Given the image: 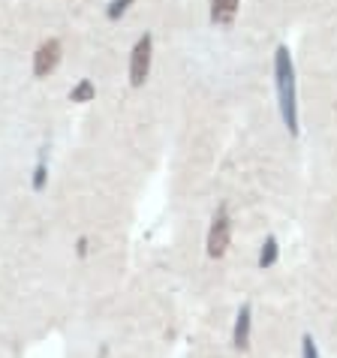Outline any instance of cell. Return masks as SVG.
I'll use <instances>...</instances> for the list:
<instances>
[{"mask_svg": "<svg viewBox=\"0 0 337 358\" xmlns=\"http://www.w3.org/2000/svg\"><path fill=\"white\" fill-rule=\"evenodd\" d=\"M274 82H277V99H280L283 124L292 136H299V103H295V64L286 45H277L274 52Z\"/></svg>", "mask_w": 337, "mask_h": 358, "instance_id": "obj_1", "label": "cell"}, {"mask_svg": "<svg viewBox=\"0 0 337 358\" xmlns=\"http://www.w3.org/2000/svg\"><path fill=\"white\" fill-rule=\"evenodd\" d=\"M229 244H232V220H229V214H226V208H220L211 220V229H208V241H205L208 256L220 259V256H226V250H229Z\"/></svg>", "mask_w": 337, "mask_h": 358, "instance_id": "obj_2", "label": "cell"}, {"mask_svg": "<svg viewBox=\"0 0 337 358\" xmlns=\"http://www.w3.org/2000/svg\"><path fill=\"white\" fill-rule=\"evenodd\" d=\"M151 52H154V39L151 34H145L133 45V55H130V85L133 87H142L148 73H151Z\"/></svg>", "mask_w": 337, "mask_h": 358, "instance_id": "obj_3", "label": "cell"}, {"mask_svg": "<svg viewBox=\"0 0 337 358\" xmlns=\"http://www.w3.org/2000/svg\"><path fill=\"white\" fill-rule=\"evenodd\" d=\"M61 55H64L61 43H57V39H45L34 55V76H39V78L52 76L57 69V64H61Z\"/></svg>", "mask_w": 337, "mask_h": 358, "instance_id": "obj_4", "label": "cell"}, {"mask_svg": "<svg viewBox=\"0 0 337 358\" xmlns=\"http://www.w3.org/2000/svg\"><path fill=\"white\" fill-rule=\"evenodd\" d=\"M250 331H253V307L241 304L235 313V325H232V346L238 352H244L250 346Z\"/></svg>", "mask_w": 337, "mask_h": 358, "instance_id": "obj_5", "label": "cell"}, {"mask_svg": "<svg viewBox=\"0 0 337 358\" xmlns=\"http://www.w3.org/2000/svg\"><path fill=\"white\" fill-rule=\"evenodd\" d=\"M238 3H241V0H211V22L229 24L238 13Z\"/></svg>", "mask_w": 337, "mask_h": 358, "instance_id": "obj_6", "label": "cell"}, {"mask_svg": "<svg viewBox=\"0 0 337 358\" xmlns=\"http://www.w3.org/2000/svg\"><path fill=\"white\" fill-rule=\"evenodd\" d=\"M277 259H280V244H277L274 235H268L262 241V247H259V268H262V271H265V268H274Z\"/></svg>", "mask_w": 337, "mask_h": 358, "instance_id": "obj_7", "label": "cell"}, {"mask_svg": "<svg viewBox=\"0 0 337 358\" xmlns=\"http://www.w3.org/2000/svg\"><path fill=\"white\" fill-rule=\"evenodd\" d=\"M94 94H96L94 82H91V78H82V82H78L73 91H69V99H73V103H91Z\"/></svg>", "mask_w": 337, "mask_h": 358, "instance_id": "obj_8", "label": "cell"}, {"mask_svg": "<svg viewBox=\"0 0 337 358\" xmlns=\"http://www.w3.org/2000/svg\"><path fill=\"white\" fill-rule=\"evenodd\" d=\"M45 181H48V166H45V157H39L36 160V169H34V181H31V187L36 193H43L45 190Z\"/></svg>", "mask_w": 337, "mask_h": 358, "instance_id": "obj_9", "label": "cell"}, {"mask_svg": "<svg viewBox=\"0 0 337 358\" xmlns=\"http://www.w3.org/2000/svg\"><path fill=\"white\" fill-rule=\"evenodd\" d=\"M133 3H136V0H112V3H108V9H106V15L112 18V22H117V18H121Z\"/></svg>", "mask_w": 337, "mask_h": 358, "instance_id": "obj_10", "label": "cell"}, {"mask_svg": "<svg viewBox=\"0 0 337 358\" xmlns=\"http://www.w3.org/2000/svg\"><path fill=\"white\" fill-rule=\"evenodd\" d=\"M301 358H322L320 355V346H316L313 334H304L301 337Z\"/></svg>", "mask_w": 337, "mask_h": 358, "instance_id": "obj_11", "label": "cell"}, {"mask_svg": "<svg viewBox=\"0 0 337 358\" xmlns=\"http://www.w3.org/2000/svg\"><path fill=\"white\" fill-rule=\"evenodd\" d=\"M87 244H91V241H87V238H78V247H76V253L82 256V259L87 256Z\"/></svg>", "mask_w": 337, "mask_h": 358, "instance_id": "obj_12", "label": "cell"}]
</instances>
